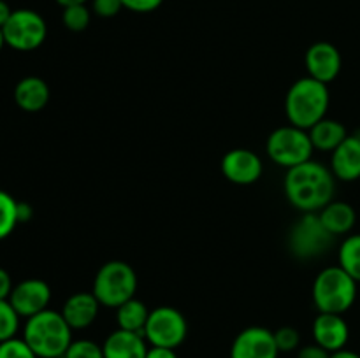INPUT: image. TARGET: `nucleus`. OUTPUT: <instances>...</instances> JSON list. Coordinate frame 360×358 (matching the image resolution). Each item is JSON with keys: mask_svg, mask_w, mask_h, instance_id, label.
I'll list each match as a JSON object with an SVG mask.
<instances>
[{"mask_svg": "<svg viewBox=\"0 0 360 358\" xmlns=\"http://www.w3.org/2000/svg\"><path fill=\"white\" fill-rule=\"evenodd\" d=\"M101 302L94 295V291H79L70 295L62 309V316L72 330L88 329L97 319Z\"/></svg>", "mask_w": 360, "mask_h": 358, "instance_id": "obj_15", "label": "nucleus"}, {"mask_svg": "<svg viewBox=\"0 0 360 358\" xmlns=\"http://www.w3.org/2000/svg\"><path fill=\"white\" fill-rule=\"evenodd\" d=\"M304 62L309 77L326 84H329L330 81H334L340 76L341 65H343L340 49L326 41L315 42L306 51Z\"/></svg>", "mask_w": 360, "mask_h": 358, "instance_id": "obj_13", "label": "nucleus"}, {"mask_svg": "<svg viewBox=\"0 0 360 358\" xmlns=\"http://www.w3.org/2000/svg\"><path fill=\"white\" fill-rule=\"evenodd\" d=\"M63 358H104V350L94 340H72Z\"/></svg>", "mask_w": 360, "mask_h": 358, "instance_id": "obj_26", "label": "nucleus"}, {"mask_svg": "<svg viewBox=\"0 0 360 358\" xmlns=\"http://www.w3.org/2000/svg\"><path fill=\"white\" fill-rule=\"evenodd\" d=\"M4 46H6V39H4V32L2 28H0V51H2Z\"/></svg>", "mask_w": 360, "mask_h": 358, "instance_id": "obj_38", "label": "nucleus"}, {"mask_svg": "<svg viewBox=\"0 0 360 358\" xmlns=\"http://www.w3.org/2000/svg\"><path fill=\"white\" fill-rule=\"evenodd\" d=\"M137 290L136 270L122 260H111L98 269L94 279V295L101 305L118 309L134 298Z\"/></svg>", "mask_w": 360, "mask_h": 358, "instance_id": "obj_5", "label": "nucleus"}, {"mask_svg": "<svg viewBox=\"0 0 360 358\" xmlns=\"http://www.w3.org/2000/svg\"><path fill=\"white\" fill-rule=\"evenodd\" d=\"M334 235L323 227L319 213H304L301 220L292 227L288 235V248L292 255L301 260L316 258L327 253L333 244Z\"/></svg>", "mask_w": 360, "mask_h": 358, "instance_id": "obj_7", "label": "nucleus"}, {"mask_svg": "<svg viewBox=\"0 0 360 358\" xmlns=\"http://www.w3.org/2000/svg\"><path fill=\"white\" fill-rule=\"evenodd\" d=\"M340 267L360 283V234L350 235L340 248Z\"/></svg>", "mask_w": 360, "mask_h": 358, "instance_id": "obj_22", "label": "nucleus"}, {"mask_svg": "<svg viewBox=\"0 0 360 358\" xmlns=\"http://www.w3.org/2000/svg\"><path fill=\"white\" fill-rule=\"evenodd\" d=\"M336 181L333 171L319 161L308 160L288 168L285 175V195L302 213H319L333 202Z\"/></svg>", "mask_w": 360, "mask_h": 358, "instance_id": "obj_1", "label": "nucleus"}, {"mask_svg": "<svg viewBox=\"0 0 360 358\" xmlns=\"http://www.w3.org/2000/svg\"><path fill=\"white\" fill-rule=\"evenodd\" d=\"M6 44L18 51H34L48 35L44 18L32 9L13 11L7 23L2 27Z\"/></svg>", "mask_w": 360, "mask_h": 358, "instance_id": "obj_9", "label": "nucleus"}, {"mask_svg": "<svg viewBox=\"0 0 360 358\" xmlns=\"http://www.w3.org/2000/svg\"><path fill=\"white\" fill-rule=\"evenodd\" d=\"M90 11L86 9L84 4H77V6H69L63 7L62 21L65 25V28H69L70 32H83L86 30L88 25H90Z\"/></svg>", "mask_w": 360, "mask_h": 358, "instance_id": "obj_25", "label": "nucleus"}, {"mask_svg": "<svg viewBox=\"0 0 360 358\" xmlns=\"http://www.w3.org/2000/svg\"><path fill=\"white\" fill-rule=\"evenodd\" d=\"M330 358H360V354L350 350H340L336 353H330Z\"/></svg>", "mask_w": 360, "mask_h": 358, "instance_id": "obj_36", "label": "nucleus"}, {"mask_svg": "<svg viewBox=\"0 0 360 358\" xmlns=\"http://www.w3.org/2000/svg\"><path fill=\"white\" fill-rule=\"evenodd\" d=\"M308 133L313 142V147L322 151H334L348 137V132L343 123L329 118L320 119L316 125H313L308 130Z\"/></svg>", "mask_w": 360, "mask_h": 358, "instance_id": "obj_20", "label": "nucleus"}, {"mask_svg": "<svg viewBox=\"0 0 360 358\" xmlns=\"http://www.w3.org/2000/svg\"><path fill=\"white\" fill-rule=\"evenodd\" d=\"M14 102L25 112H39L49 102V86L37 76L23 77L14 88Z\"/></svg>", "mask_w": 360, "mask_h": 358, "instance_id": "obj_18", "label": "nucleus"}, {"mask_svg": "<svg viewBox=\"0 0 360 358\" xmlns=\"http://www.w3.org/2000/svg\"><path fill=\"white\" fill-rule=\"evenodd\" d=\"M267 154L276 165L292 168L304 161L311 160L313 142L309 139L308 130L288 125L280 126L267 137Z\"/></svg>", "mask_w": 360, "mask_h": 358, "instance_id": "obj_6", "label": "nucleus"}, {"mask_svg": "<svg viewBox=\"0 0 360 358\" xmlns=\"http://www.w3.org/2000/svg\"><path fill=\"white\" fill-rule=\"evenodd\" d=\"M104 358H146L148 346L143 333L118 329L102 344Z\"/></svg>", "mask_w": 360, "mask_h": 358, "instance_id": "obj_17", "label": "nucleus"}, {"mask_svg": "<svg viewBox=\"0 0 360 358\" xmlns=\"http://www.w3.org/2000/svg\"><path fill=\"white\" fill-rule=\"evenodd\" d=\"M186 333L188 325L185 316L176 307L160 305L150 311V318L144 326V337L151 346L176 350L186 339Z\"/></svg>", "mask_w": 360, "mask_h": 358, "instance_id": "obj_8", "label": "nucleus"}, {"mask_svg": "<svg viewBox=\"0 0 360 358\" xmlns=\"http://www.w3.org/2000/svg\"><path fill=\"white\" fill-rule=\"evenodd\" d=\"M11 14H13V11H11L9 4L4 2V0H0V28L7 23V20L11 18Z\"/></svg>", "mask_w": 360, "mask_h": 358, "instance_id": "obj_35", "label": "nucleus"}, {"mask_svg": "<svg viewBox=\"0 0 360 358\" xmlns=\"http://www.w3.org/2000/svg\"><path fill=\"white\" fill-rule=\"evenodd\" d=\"M313 337H315V343L323 350H327L329 353H336L347 346L350 329L341 314L320 312L313 323Z\"/></svg>", "mask_w": 360, "mask_h": 358, "instance_id": "obj_14", "label": "nucleus"}, {"mask_svg": "<svg viewBox=\"0 0 360 358\" xmlns=\"http://www.w3.org/2000/svg\"><path fill=\"white\" fill-rule=\"evenodd\" d=\"M278 354L274 333L264 326H248L239 332L231 347V358H278Z\"/></svg>", "mask_w": 360, "mask_h": 358, "instance_id": "obj_10", "label": "nucleus"}, {"mask_svg": "<svg viewBox=\"0 0 360 358\" xmlns=\"http://www.w3.org/2000/svg\"><path fill=\"white\" fill-rule=\"evenodd\" d=\"M329 88L326 83L302 77L295 81L285 98V112L290 125L309 130L313 125L326 118L329 109Z\"/></svg>", "mask_w": 360, "mask_h": 358, "instance_id": "obj_3", "label": "nucleus"}, {"mask_svg": "<svg viewBox=\"0 0 360 358\" xmlns=\"http://www.w3.org/2000/svg\"><path fill=\"white\" fill-rule=\"evenodd\" d=\"M146 358H178V354H176V351L171 350V347L153 346L148 350Z\"/></svg>", "mask_w": 360, "mask_h": 358, "instance_id": "obj_33", "label": "nucleus"}, {"mask_svg": "<svg viewBox=\"0 0 360 358\" xmlns=\"http://www.w3.org/2000/svg\"><path fill=\"white\" fill-rule=\"evenodd\" d=\"M0 358H37L25 339L13 337L9 340L0 343Z\"/></svg>", "mask_w": 360, "mask_h": 358, "instance_id": "obj_27", "label": "nucleus"}, {"mask_svg": "<svg viewBox=\"0 0 360 358\" xmlns=\"http://www.w3.org/2000/svg\"><path fill=\"white\" fill-rule=\"evenodd\" d=\"M297 358H330V353L315 343V344H309V346L302 347V350L299 351Z\"/></svg>", "mask_w": 360, "mask_h": 358, "instance_id": "obj_31", "label": "nucleus"}, {"mask_svg": "<svg viewBox=\"0 0 360 358\" xmlns=\"http://www.w3.org/2000/svg\"><path fill=\"white\" fill-rule=\"evenodd\" d=\"M330 171L341 181H355L360 178V135H348L333 151Z\"/></svg>", "mask_w": 360, "mask_h": 358, "instance_id": "obj_16", "label": "nucleus"}, {"mask_svg": "<svg viewBox=\"0 0 360 358\" xmlns=\"http://www.w3.org/2000/svg\"><path fill=\"white\" fill-rule=\"evenodd\" d=\"M18 223H20V220H18V200H14L9 193L0 190V241L9 237Z\"/></svg>", "mask_w": 360, "mask_h": 358, "instance_id": "obj_23", "label": "nucleus"}, {"mask_svg": "<svg viewBox=\"0 0 360 358\" xmlns=\"http://www.w3.org/2000/svg\"><path fill=\"white\" fill-rule=\"evenodd\" d=\"M13 288L14 286H13V281H11L9 272L0 267V300H6V298H9Z\"/></svg>", "mask_w": 360, "mask_h": 358, "instance_id": "obj_32", "label": "nucleus"}, {"mask_svg": "<svg viewBox=\"0 0 360 358\" xmlns=\"http://www.w3.org/2000/svg\"><path fill=\"white\" fill-rule=\"evenodd\" d=\"M23 339L37 358H63L72 343V329L62 312L46 309L27 319Z\"/></svg>", "mask_w": 360, "mask_h": 358, "instance_id": "obj_2", "label": "nucleus"}, {"mask_svg": "<svg viewBox=\"0 0 360 358\" xmlns=\"http://www.w3.org/2000/svg\"><path fill=\"white\" fill-rule=\"evenodd\" d=\"M262 171L264 165L259 154L245 147L231 150L221 158V172L234 185H252L259 181Z\"/></svg>", "mask_w": 360, "mask_h": 358, "instance_id": "obj_12", "label": "nucleus"}, {"mask_svg": "<svg viewBox=\"0 0 360 358\" xmlns=\"http://www.w3.org/2000/svg\"><path fill=\"white\" fill-rule=\"evenodd\" d=\"M123 9L122 0H94V11L101 18H112Z\"/></svg>", "mask_w": 360, "mask_h": 358, "instance_id": "obj_29", "label": "nucleus"}, {"mask_svg": "<svg viewBox=\"0 0 360 358\" xmlns=\"http://www.w3.org/2000/svg\"><path fill=\"white\" fill-rule=\"evenodd\" d=\"M18 326H20V314L13 307L9 298L0 300V343L16 337Z\"/></svg>", "mask_w": 360, "mask_h": 358, "instance_id": "obj_24", "label": "nucleus"}, {"mask_svg": "<svg viewBox=\"0 0 360 358\" xmlns=\"http://www.w3.org/2000/svg\"><path fill=\"white\" fill-rule=\"evenodd\" d=\"M164 0H122L123 7L132 13H153L162 6Z\"/></svg>", "mask_w": 360, "mask_h": 358, "instance_id": "obj_30", "label": "nucleus"}, {"mask_svg": "<svg viewBox=\"0 0 360 358\" xmlns=\"http://www.w3.org/2000/svg\"><path fill=\"white\" fill-rule=\"evenodd\" d=\"M150 311L146 304L137 298H130L125 304L116 309V319H118V329L129 330V332H137L144 336V326H146Z\"/></svg>", "mask_w": 360, "mask_h": 358, "instance_id": "obj_21", "label": "nucleus"}, {"mask_svg": "<svg viewBox=\"0 0 360 358\" xmlns=\"http://www.w3.org/2000/svg\"><path fill=\"white\" fill-rule=\"evenodd\" d=\"M274 333V340H276V346L280 350V353H288V351H294L295 347L301 343V336H299L297 330L294 326H281Z\"/></svg>", "mask_w": 360, "mask_h": 358, "instance_id": "obj_28", "label": "nucleus"}, {"mask_svg": "<svg viewBox=\"0 0 360 358\" xmlns=\"http://www.w3.org/2000/svg\"><path fill=\"white\" fill-rule=\"evenodd\" d=\"M49 300H51L49 284L42 279H35V277L25 279L20 284H16L9 297V302L16 309L18 314L25 316L27 319L46 311Z\"/></svg>", "mask_w": 360, "mask_h": 358, "instance_id": "obj_11", "label": "nucleus"}, {"mask_svg": "<svg viewBox=\"0 0 360 358\" xmlns=\"http://www.w3.org/2000/svg\"><path fill=\"white\" fill-rule=\"evenodd\" d=\"M62 7H69V6H77V4H84L86 0H56Z\"/></svg>", "mask_w": 360, "mask_h": 358, "instance_id": "obj_37", "label": "nucleus"}, {"mask_svg": "<svg viewBox=\"0 0 360 358\" xmlns=\"http://www.w3.org/2000/svg\"><path fill=\"white\" fill-rule=\"evenodd\" d=\"M320 220L323 227L336 237V235L348 234L357 221L355 209L347 202H330L320 211Z\"/></svg>", "mask_w": 360, "mask_h": 358, "instance_id": "obj_19", "label": "nucleus"}, {"mask_svg": "<svg viewBox=\"0 0 360 358\" xmlns=\"http://www.w3.org/2000/svg\"><path fill=\"white\" fill-rule=\"evenodd\" d=\"M32 214H34V211H32V207L27 202H18V220H20V223L30 221Z\"/></svg>", "mask_w": 360, "mask_h": 358, "instance_id": "obj_34", "label": "nucleus"}, {"mask_svg": "<svg viewBox=\"0 0 360 358\" xmlns=\"http://www.w3.org/2000/svg\"><path fill=\"white\" fill-rule=\"evenodd\" d=\"M357 298V281L338 267H327L313 283V302L320 312L343 314Z\"/></svg>", "mask_w": 360, "mask_h": 358, "instance_id": "obj_4", "label": "nucleus"}]
</instances>
